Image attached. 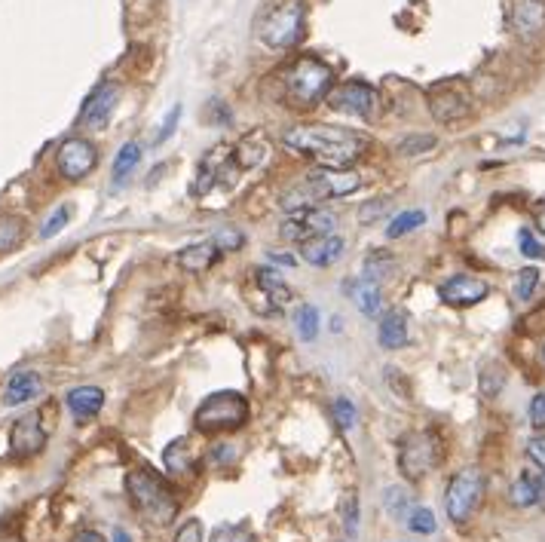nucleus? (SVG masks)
I'll list each match as a JSON object with an SVG mask.
<instances>
[{"instance_id": "f257e3e1", "label": "nucleus", "mask_w": 545, "mask_h": 542, "mask_svg": "<svg viewBox=\"0 0 545 542\" xmlns=\"http://www.w3.org/2000/svg\"><path fill=\"white\" fill-rule=\"evenodd\" d=\"M288 151L310 157L322 169H350L368 154V138L356 129L331 123H301L282 132Z\"/></svg>"}, {"instance_id": "f03ea898", "label": "nucleus", "mask_w": 545, "mask_h": 542, "mask_svg": "<svg viewBox=\"0 0 545 542\" xmlns=\"http://www.w3.org/2000/svg\"><path fill=\"white\" fill-rule=\"evenodd\" d=\"M362 187V175L356 169H313L301 181H297L285 196H282V209L297 212V209H310L322 206L328 200H343Z\"/></svg>"}, {"instance_id": "7ed1b4c3", "label": "nucleus", "mask_w": 545, "mask_h": 542, "mask_svg": "<svg viewBox=\"0 0 545 542\" xmlns=\"http://www.w3.org/2000/svg\"><path fill=\"white\" fill-rule=\"evenodd\" d=\"M126 494H129V503L132 509L147 521V524H157V527H166L175 521L178 515V497L175 490L169 487V481L154 472V469H132L126 475Z\"/></svg>"}, {"instance_id": "20e7f679", "label": "nucleus", "mask_w": 545, "mask_h": 542, "mask_svg": "<svg viewBox=\"0 0 545 542\" xmlns=\"http://www.w3.org/2000/svg\"><path fill=\"white\" fill-rule=\"evenodd\" d=\"M282 86L291 108H316L319 102H328L334 89V71L316 56H301L288 65Z\"/></svg>"}, {"instance_id": "39448f33", "label": "nucleus", "mask_w": 545, "mask_h": 542, "mask_svg": "<svg viewBox=\"0 0 545 542\" xmlns=\"http://www.w3.org/2000/svg\"><path fill=\"white\" fill-rule=\"evenodd\" d=\"M249 420V399L239 396L233 389L224 392H212L209 399H203V405L196 408V429L203 435H224V432H236L239 426H245Z\"/></svg>"}, {"instance_id": "423d86ee", "label": "nucleus", "mask_w": 545, "mask_h": 542, "mask_svg": "<svg viewBox=\"0 0 545 542\" xmlns=\"http://www.w3.org/2000/svg\"><path fill=\"white\" fill-rule=\"evenodd\" d=\"M307 22V7L304 0H279L276 7H270L261 22H258V37L270 49H288L301 40Z\"/></svg>"}, {"instance_id": "0eeeda50", "label": "nucleus", "mask_w": 545, "mask_h": 542, "mask_svg": "<svg viewBox=\"0 0 545 542\" xmlns=\"http://www.w3.org/2000/svg\"><path fill=\"white\" fill-rule=\"evenodd\" d=\"M444 457L441 438L426 429V432H411L399 441V469L408 481H423Z\"/></svg>"}, {"instance_id": "6e6552de", "label": "nucleus", "mask_w": 545, "mask_h": 542, "mask_svg": "<svg viewBox=\"0 0 545 542\" xmlns=\"http://www.w3.org/2000/svg\"><path fill=\"white\" fill-rule=\"evenodd\" d=\"M481 497H484V472L475 466L460 469L451 478L448 490H444V509H448V518L454 524H466L478 512Z\"/></svg>"}, {"instance_id": "1a4fd4ad", "label": "nucleus", "mask_w": 545, "mask_h": 542, "mask_svg": "<svg viewBox=\"0 0 545 542\" xmlns=\"http://www.w3.org/2000/svg\"><path fill=\"white\" fill-rule=\"evenodd\" d=\"M334 227H337V215L334 212H328L325 206H310V209L288 212V218L279 227V236L285 242L304 245L310 239H319V236L334 233Z\"/></svg>"}, {"instance_id": "9d476101", "label": "nucleus", "mask_w": 545, "mask_h": 542, "mask_svg": "<svg viewBox=\"0 0 545 542\" xmlns=\"http://www.w3.org/2000/svg\"><path fill=\"white\" fill-rule=\"evenodd\" d=\"M328 105L334 111H343V114H353V117H362V120H374L377 111H380V98H377L374 86H368L362 80H350V83L331 89Z\"/></svg>"}, {"instance_id": "9b49d317", "label": "nucleus", "mask_w": 545, "mask_h": 542, "mask_svg": "<svg viewBox=\"0 0 545 542\" xmlns=\"http://www.w3.org/2000/svg\"><path fill=\"white\" fill-rule=\"evenodd\" d=\"M98 166V151L95 144L86 138H68L59 144L56 154V169L65 181H83L92 169Z\"/></svg>"}, {"instance_id": "f8f14e48", "label": "nucleus", "mask_w": 545, "mask_h": 542, "mask_svg": "<svg viewBox=\"0 0 545 542\" xmlns=\"http://www.w3.org/2000/svg\"><path fill=\"white\" fill-rule=\"evenodd\" d=\"M46 448V429H43V414L31 411L19 417L10 429V454L16 460H31Z\"/></svg>"}, {"instance_id": "ddd939ff", "label": "nucleus", "mask_w": 545, "mask_h": 542, "mask_svg": "<svg viewBox=\"0 0 545 542\" xmlns=\"http://www.w3.org/2000/svg\"><path fill=\"white\" fill-rule=\"evenodd\" d=\"M117 105H120V86L117 83L95 86L89 92V98L83 102V108H80L77 123L83 129H102V126H108V120H111V114H114Z\"/></svg>"}, {"instance_id": "4468645a", "label": "nucleus", "mask_w": 545, "mask_h": 542, "mask_svg": "<svg viewBox=\"0 0 545 542\" xmlns=\"http://www.w3.org/2000/svg\"><path fill=\"white\" fill-rule=\"evenodd\" d=\"M487 294H490L487 282L484 279H475L469 273L451 276L448 282L438 285V298L448 304V307H454V310H469V307L481 304Z\"/></svg>"}, {"instance_id": "2eb2a0df", "label": "nucleus", "mask_w": 545, "mask_h": 542, "mask_svg": "<svg viewBox=\"0 0 545 542\" xmlns=\"http://www.w3.org/2000/svg\"><path fill=\"white\" fill-rule=\"evenodd\" d=\"M429 111L438 123H457L469 114V98L457 86H435L429 92Z\"/></svg>"}, {"instance_id": "dca6fc26", "label": "nucleus", "mask_w": 545, "mask_h": 542, "mask_svg": "<svg viewBox=\"0 0 545 542\" xmlns=\"http://www.w3.org/2000/svg\"><path fill=\"white\" fill-rule=\"evenodd\" d=\"M509 503L518 509H530V506L545 509V472L530 463L509 487Z\"/></svg>"}, {"instance_id": "f3484780", "label": "nucleus", "mask_w": 545, "mask_h": 542, "mask_svg": "<svg viewBox=\"0 0 545 542\" xmlns=\"http://www.w3.org/2000/svg\"><path fill=\"white\" fill-rule=\"evenodd\" d=\"M512 31L524 40H533L545 31V0H512L509 10Z\"/></svg>"}, {"instance_id": "a211bd4d", "label": "nucleus", "mask_w": 545, "mask_h": 542, "mask_svg": "<svg viewBox=\"0 0 545 542\" xmlns=\"http://www.w3.org/2000/svg\"><path fill=\"white\" fill-rule=\"evenodd\" d=\"M37 396H43V377L37 371H16L7 386H4V405L7 408H19L34 402Z\"/></svg>"}, {"instance_id": "6ab92c4d", "label": "nucleus", "mask_w": 545, "mask_h": 542, "mask_svg": "<svg viewBox=\"0 0 545 542\" xmlns=\"http://www.w3.org/2000/svg\"><path fill=\"white\" fill-rule=\"evenodd\" d=\"M163 460H166V472L172 478H190V475H196V469H200V454L193 448V438H175L166 448Z\"/></svg>"}, {"instance_id": "aec40b11", "label": "nucleus", "mask_w": 545, "mask_h": 542, "mask_svg": "<svg viewBox=\"0 0 545 542\" xmlns=\"http://www.w3.org/2000/svg\"><path fill=\"white\" fill-rule=\"evenodd\" d=\"M297 249H301V258L307 264H313V267H331L346 252V242L337 233H328V236H319V239H310L304 245H297Z\"/></svg>"}, {"instance_id": "412c9836", "label": "nucleus", "mask_w": 545, "mask_h": 542, "mask_svg": "<svg viewBox=\"0 0 545 542\" xmlns=\"http://www.w3.org/2000/svg\"><path fill=\"white\" fill-rule=\"evenodd\" d=\"M65 405H68V411H71V417L77 423H89L92 417H98V411H102L105 392L98 386H74L65 396Z\"/></svg>"}, {"instance_id": "4be33fe9", "label": "nucleus", "mask_w": 545, "mask_h": 542, "mask_svg": "<svg viewBox=\"0 0 545 542\" xmlns=\"http://www.w3.org/2000/svg\"><path fill=\"white\" fill-rule=\"evenodd\" d=\"M227 157H230L227 147H215L212 154L203 157L200 169H196V178H193V184H190V193H193V196H203V193H209L218 181H224V163H227Z\"/></svg>"}, {"instance_id": "5701e85b", "label": "nucleus", "mask_w": 545, "mask_h": 542, "mask_svg": "<svg viewBox=\"0 0 545 542\" xmlns=\"http://www.w3.org/2000/svg\"><path fill=\"white\" fill-rule=\"evenodd\" d=\"M343 294H350L356 301V307L368 316V319H383V294L374 282L365 279H350L343 282Z\"/></svg>"}, {"instance_id": "b1692460", "label": "nucleus", "mask_w": 545, "mask_h": 542, "mask_svg": "<svg viewBox=\"0 0 545 542\" xmlns=\"http://www.w3.org/2000/svg\"><path fill=\"white\" fill-rule=\"evenodd\" d=\"M218 258H221V252H218L215 242H196V245H187V249H181L175 255L178 267L187 273H206L218 264Z\"/></svg>"}, {"instance_id": "393cba45", "label": "nucleus", "mask_w": 545, "mask_h": 542, "mask_svg": "<svg viewBox=\"0 0 545 542\" xmlns=\"http://www.w3.org/2000/svg\"><path fill=\"white\" fill-rule=\"evenodd\" d=\"M377 337H380L383 350H402V347H408V316H405V310L383 313Z\"/></svg>"}, {"instance_id": "a878e982", "label": "nucleus", "mask_w": 545, "mask_h": 542, "mask_svg": "<svg viewBox=\"0 0 545 542\" xmlns=\"http://www.w3.org/2000/svg\"><path fill=\"white\" fill-rule=\"evenodd\" d=\"M258 288L273 301V307H282V304H291V301H294L291 285H288L273 267H261V270H258Z\"/></svg>"}, {"instance_id": "bb28decb", "label": "nucleus", "mask_w": 545, "mask_h": 542, "mask_svg": "<svg viewBox=\"0 0 545 542\" xmlns=\"http://www.w3.org/2000/svg\"><path fill=\"white\" fill-rule=\"evenodd\" d=\"M395 255L392 252H386V249H374L368 258H365V267H362V279L365 282H374V285H380V282H386V279H392L395 276Z\"/></svg>"}, {"instance_id": "cd10ccee", "label": "nucleus", "mask_w": 545, "mask_h": 542, "mask_svg": "<svg viewBox=\"0 0 545 542\" xmlns=\"http://www.w3.org/2000/svg\"><path fill=\"white\" fill-rule=\"evenodd\" d=\"M138 163H141V144H138V141L123 144V147H120V154H117V160H114V169H111L114 187H123V184L132 178V172H135Z\"/></svg>"}, {"instance_id": "c85d7f7f", "label": "nucleus", "mask_w": 545, "mask_h": 542, "mask_svg": "<svg viewBox=\"0 0 545 542\" xmlns=\"http://www.w3.org/2000/svg\"><path fill=\"white\" fill-rule=\"evenodd\" d=\"M383 509L392 515V518H408L411 509H414V500H411V490L402 487V484H392L383 490Z\"/></svg>"}, {"instance_id": "c756f323", "label": "nucleus", "mask_w": 545, "mask_h": 542, "mask_svg": "<svg viewBox=\"0 0 545 542\" xmlns=\"http://www.w3.org/2000/svg\"><path fill=\"white\" fill-rule=\"evenodd\" d=\"M423 224H426V212H423V209H411V212H402V215H395V218L389 221L386 236H389V239H402V236H408L411 230H417V227H423Z\"/></svg>"}, {"instance_id": "7c9ffc66", "label": "nucleus", "mask_w": 545, "mask_h": 542, "mask_svg": "<svg viewBox=\"0 0 545 542\" xmlns=\"http://www.w3.org/2000/svg\"><path fill=\"white\" fill-rule=\"evenodd\" d=\"M294 325H297V334H301V340L313 343L319 337V310L313 304H301L294 313Z\"/></svg>"}, {"instance_id": "2f4dec72", "label": "nucleus", "mask_w": 545, "mask_h": 542, "mask_svg": "<svg viewBox=\"0 0 545 542\" xmlns=\"http://www.w3.org/2000/svg\"><path fill=\"white\" fill-rule=\"evenodd\" d=\"M22 233H25V227H22L19 218H13V215H0V255L13 252L16 245L22 242Z\"/></svg>"}, {"instance_id": "473e14b6", "label": "nucleus", "mask_w": 545, "mask_h": 542, "mask_svg": "<svg viewBox=\"0 0 545 542\" xmlns=\"http://www.w3.org/2000/svg\"><path fill=\"white\" fill-rule=\"evenodd\" d=\"M340 512H343V530H346V536L356 539L359 536V494H356V490H350V494L343 497Z\"/></svg>"}, {"instance_id": "72a5a7b5", "label": "nucleus", "mask_w": 545, "mask_h": 542, "mask_svg": "<svg viewBox=\"0 0 545 542\" xmlns=\"http://www.w3.org/2000/svg\"><path fill=\"white\" fill-rule=\"evenodd\" d=\"M212 542H252V527L249 524H221L212 533Z\"/></svg>"}, {"instance_id": "f704fd0d", "label": "nucleus", "mask_w": 545, "mask_h": 542, "mask_svg": "<svg viewBox=\"0 0 545 542\" xmlns=\"http://www.w3.org/2000/svg\"><path fill=\"white\" fill-rule=\"evenodd\" d=\"M503 383H506V371L497 362H490L481 371V389H484V396H497V392L503 389Z\"/></svg>"}, {"instance_id": "c9c22d12", "label": "nucleus", "mask_w": 545, "mask_h": 542, "mask_svg": "<svg viewBox=\"0 0 545 542\" xmlns=\"http://www.w3.org/2000/svg\"><path fill=\"white\" fill-rule=\"evenodd\" d=\"M518 249H521V255L530 258V261H542V258H545V245H542V242L533 236V230H527V227L518 230Z\"/></svg>"}, {"instance_id": "e433bc0d", "label": "nucleus", "mask_w": 545, "mask_h": 542, "mask_svg": "<svg viewBox=\"0 0 545 542\" xmlns=\"http://www.w3.org/2000/svg\"><path fill=\"white\" fill-rule=\"evenodd\" d=\"M408 527H411L414 533H420V536L435 533V515H432V509H426V506H414V509H411V515H408Z\"/></svg>"}, {"instance_id": "4c0bfd02", "label": "nucleus", "mask_w": 545, "mask_h": 542, "mask_svg": "<svg viewBox=\"0 0 545 542\" xmlns=\"http://www.w3.org/2000/svg\"><path fill=\"white\" fill-rule=\"evenodd\" d=\"M539 285V270L536 267H524L518 273V282H515V298L518 301H530L533 298V291Z\"/></svg>"}, {"instance_id": "58836bf2", "label": "nucleus", "mask_w": 545, "mask_h": 542, "mask_svg": "<svg viewBox=\"0 0 545 542\" xmlns=\"http://www.w3.org/2000/svg\"><path fill=\"white\" fill-rule=\"evenodd\" d=\"M215 245H218V252H221V255H227V252H239L242 245H245V233H242V230H236V227H224V230H218Z\"/></svg>"}, {"instance_id": "ea45409f", "label": "nucleus", "mask_w": 545, "mask_h": 542, "mask_svg": "<svg viewBox=\"0 0 545 542\" xmlns=\"http://www.w3.org/2000/svg\"><path fill=\"white\" fill-rule=\"evenodd\" d=\"M389 212H392V200H386V196H377V200H371V203H365L359 209V221L362 224H374V221H380Z\"/></svg>"}, {"instance_id": "a19ab883", "label": "nucleus", "mask_w": 545, "mask_h": 542, "mask_svg": "<svg viewBox=\"0 0 545 542\" xmlns=\"http://www.w3.org/2000/svg\"><path fill=\"white\" fill-rule=\"evenodd\" d=\"M435 135H408L402 144H399V154H405V157H414V154H426V151H432L435 147Z\"/></svg>"}, {"instance_id": "79ce46f5", "label": "nucleus", "mask_w": 545, "mask_h": 542, "mask_svg": "<svg viewBox=\"0 0 545 542\" xmlns=\"http://www.w3.org/2000/svg\"><path fill=\"white\" fill-rule=\"evenodd\" d=\"M334 420L340 432H350L356 426V405L350 399H337L334 402Z\"/></svg>"}, {"instance_id": "37998d69", "label": "nucleus", "mask_w": 545, "mask_h": 542, "mask_svg": "<svg viewBox=\"0 0 545 542\" xmlns=\"http://www.w3.org/2000/svg\"><path fill=\"white\" fill-rule=\"evenodd\" d=\"M68 221H71V209H68V206H59L53 215L46 218V224L40 227V239H53L59 230H65V224H68Z\"/></svg>"}, {"instance_id": "c03bdc74", "label": "nucleus", "mask_w": 545, "mask_h": 542, "mask_svg": "<svg viewBox=\"0 0 545 542\" xmlns=\"http://www.w3.org/2000/svg\"><path fill=\"white\" fill-rule=\"evenodd\" d=\"M175 542H203V521L200 518H187L175 530Z\"/></svg>"}, {"instance_id": "a18cd8bd", "label": "nucleus", "mask_w": 545, "mask_h": 542, "mask_svg": "<svg viewBox=\"0 0 545 542\" xmlns=\"http://www.w3.org/2000/svg\"><path fill=\"white\" fill-rule=\"evenodd\" d=\"M530 423L536 432H545V392H536L530 402Z\"/></svg>"}, {"instance_id": "49530a36", "label": "nucleus", "mask_w": 545, "mask_h": 542, "mask_svg": "<svg viewBox=\"0 0 545 542\" xmlns=\"http://www.w3.org/2000/svg\"><path fill=\"white\" fill-rule=\"evenodd\" d=\"M527 457H530V463H533L536 469L545 472V438H542V435H536V438L527 441Z\"/></svg>"}, {"instance_id": "de8ad7c7", "label": "nucleus", "mask_w": 545, "mask_h": 542, "mask_svg": "<svg viewBox=\"0 0 545 542\" xmlns=\"http://www.w3.org/2000/svg\"><path fill=\"white\" fill-rule=\"evenodd\" d=\"M233 457H236V445H215L212 451H209V460L215 463V466H224V463H233Z\"/></svg>"}, {"instance_id": "09e8293b", "label": "nucleus", "mask_w": 545, "mask_h": 542, "mask_svg": "<svg viewBox=\"0 0 545 542\" xmlns=\"http://www.w3.org/2000/svg\"><path fill=\"white\" fill-rule=\"evenodd\" d=\"M178 117H181V105H175L169 114H166V120H163V129L157 132V141L154 144H163L172 132H175V126H178Z\"/></svg>"}, {"instance_id": "8fccbe9b", "label": "nucleus", "mask_w": 545, "mask_h": 542, "mask_svg": "<svg viewBox=\"0 0 545 542\" xmlns=\"http://www.w3.org/2000/svg\"><path fill=\"white\" fill-rule=\"evenodd\" d=\"M71 542H105V536L98 530H80V533H74Z\"/></svg>"}, {"instance_id": "3c124183", "label": "nucleus", "mask_w": 545, "mask_h": 542, "mask_svg": "<svg viewBox=\"0 0 545 542\" xmlns=\"http://www.w3.org/2000/svg\"><path fill=\"white\" fill-rule=\"evenodd\" d=\"M267 258H270V261H276V264H282V267H297V261H294L291 255H279V252H267Z\"/></svg>"}, {"instance_id": "603ef678", "label": "nucleus", "mask_w": 545, "mask_h": 542, "mask_svg": "<svg viewBox=\"0 0 545 542\" xmlns=\"http://www.w3.org/2000/svg\"><path fill=\"white\" fill-rule=\"evenodd\" d=\"M536 227H539V230H542V236H545V203L536 209Z\"/></svg>"}, {"instance_id": "864d4df0", "label": "nucleus", "mask_w": 545, "mask_h": 542, "mask_svg": "<svg viewBox=\"0 0 545 542\" xmlns=\"http://www.w3.org/2000/svg\"><path fill=\"white\" fill-rule=\"evenodd\" d=\"M114 542H132V536L126 530H114Z\"/></svg>"}, {"instance_id": "5fc2aeb1", "label": "nucleus", "mask_w": 545, "mask_h": 542, "mask_svg": "<svg viewBox=\"0 0 545 542\" xmlns=\"http://www.w3.org/2000/svg\"><path fill=\"white\" fill-rule=\"evenodd\" d=\"M0 542H22L19 533H0Z\"/></svg>"}, {"instance_id": "6e6d98bb", "label": "nucleus", "mask_w": 545, "mask_h": 542, "mask_svg": "<svg viewBox=\"0 0 545 542\" xmlns=\"http://www.w3.org/2000/svg\"><path fill=\"white\" fill-rule=\"evenodd\" d=\"M542 362H545V347H542Z\"/></svg>"}]
</instances>
